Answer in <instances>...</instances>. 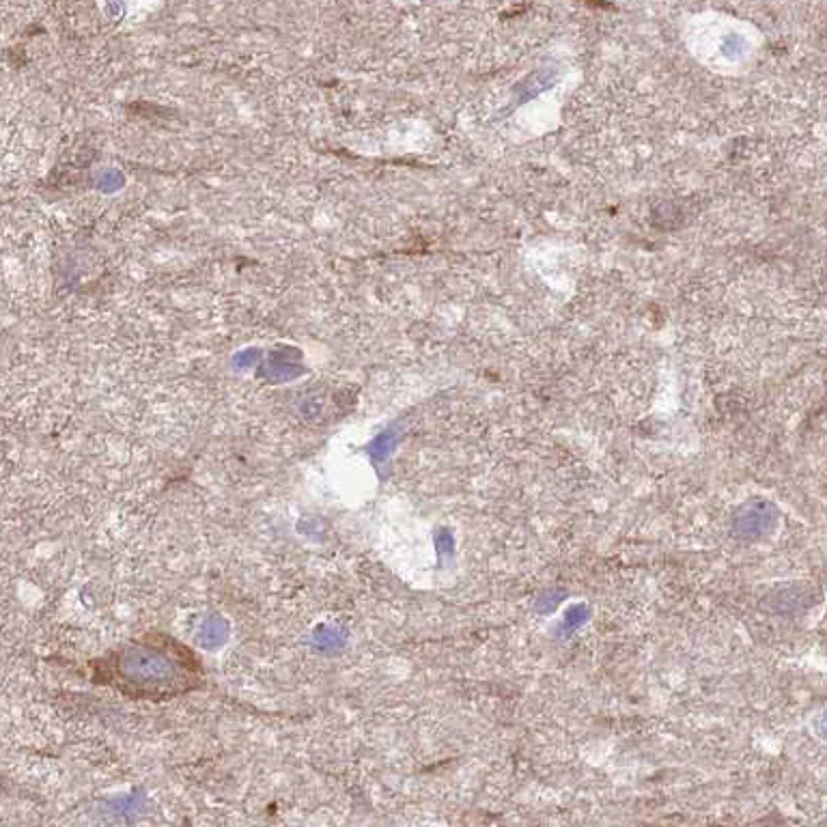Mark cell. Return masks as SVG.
<instances>
[{"instance_id":"cell-1","label":"cell","mask_w":827,"mask_h":827,"mask_svg":"<svg viewBox=\"0 0 827 827\" xmlns=\"http://www.w3.org/2000/svg\"><path fill=\"white\" fill-rule=\"evenodd\" d=\"M104 681L112 676L119 678L123 692H134L136 696H170L186 692L194 685V678L200 674L194 653L166 638L138 642L123 653L112 655L104 664Z\"/></svg>"},{"instance_id":"cell-2","label":"cell","mask_w":827,"mask_h":827,"mask_svg":"<svg viewBox=\"0 0 827 827\" xmlns=\"http://www.w3.org/2000/svg\"><path fill=\"white\" fill-rule=\"evenodd\" d=\"M586 618V612H584V608H573V610H569L567 612V627L571 629V627H577L582 620Z\"/></svg>"}]
</instances>
